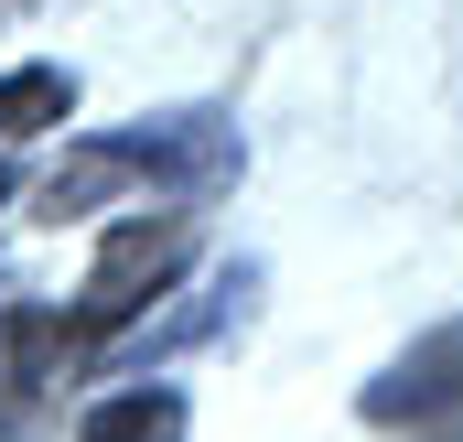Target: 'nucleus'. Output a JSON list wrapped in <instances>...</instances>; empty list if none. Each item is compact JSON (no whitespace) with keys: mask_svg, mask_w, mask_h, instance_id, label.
I'll use <instances>...</instances> for the list:
<instances>
[{"mask_svg":"<svg viewBox=\"0 0 463 442\" xmlns=\"http://www.w3.org/2000/svg\"><path fill=\"white\" fill-rule=\"evenodd\" d=\"M129 173H140L129 140H87V151H65V162L43 173V216H87V206H109Z\"/></svg>","mask_w":463,"mask_h":442,"instance_id":"3","label":"nucleus"},{"mask_svg":"<svg viewBox=\"0 0 463 442\" xmlns=\"http://www.w3.org/2000/svg\"><path fill=\"white\" fill-rule=\"evenodd\" d=\"M76 442H184V399L173 389H118L76 421Z\"/></svg>","mask_w":463,"mask_h":442,"instance_id":"4","label":"nucleus"},{"mask_svg":"<svg viewBox=\"0 0 463 442\" xmlns=\"http://www.w3.org/2000/svg\"><path fill=\"white\" fill-rule=\"evenodd\" d=\"M366 421H388V432H442L463 442V324L420 334L377 389H366Z\"/></svg>","mask_w":463,"mask_h":442,"instance_id":"2","label":"nucleus"},{"mask_svg":"<svg viewBox=\"0 0 463 442\" xmlns=\"http://www.w3.org/2000/svg\"><path fill=\"white\" fill-rule=\"evenodd\" d=\"M184 259H194V237H184V216H129L98 248V270H87V292H76V334H118L140 324L173 281H184Z\"/></svg>","mask_w":463,"mask_h":442,"instance_id":"1","label":"nucleus"},{"mask_svg":"<svg viewBox=\"0 0 463 442\" xmlns=\"http://www.w3.org/2000/svg\"><path fill=\"white\" fill-rule=\"evenodd\" d=\"M54 345H65V324H54V313H11V324H0V367H11V389H43Z\"/></svg>","mask_w":463,"mask_h":442,"instance_id":"6","label":"nucleus"},{"mask_svg":"<svg viewBox=\"0 0 463 442\" xmlns=\"http://www.w3.org/2000/svg\"><path fill=\"white\" fill-rule=\"evenodd\" d=\"M54 119H76V76H65V65H22V76H0V140L54 130Z\"/></svg>","mask_w":463,"mask_h":442,"instance_id":"5","label":"nucleus"}]
</instances>
